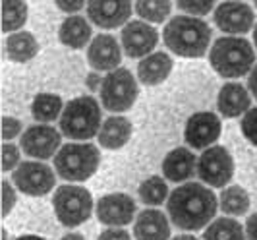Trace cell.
Returning a JSON list of instances; mask_svg holds the SVG:
<instances>
[{"label":"cell","mask_w":257,"mask_h":240,"mask_svg":"<svg viewBox=\"0 0 257 240\" xmlns=\"http://www.w3.org/2000/svg\"><path fill=\"white\" fill-rule=\"evenodd\" d=\"M217 213V198L199 182H186L170 192L168 215L182 230H199L213 221Z\"/></svg>","instance_id":"cell-1"},{"label":"cell","mask_w":257,"mask_h":240,"mask_svg":"<svg viewBox=\"0 0 257 240\" xmlns=\"http://www.w3.org/2000/svg\"><path fill=\"white\" fill-rule=\"evenodd\" d=\"M163 39L172 52L186 58H197L207 51L211 43V27L201 18L184 14L172 18L165 26Z\"/></svg>","instance_id":"cell-2"},{"label":"cell","mask_w":257,"mask_h":240,"mask_svg":"<svg viewBox=\"0 0 257 240\" xmlns=\"http://www.w3.org/2000/svg\"><path fill=\"white\" fill-rule=\"evenodd\" d=\"M209 60L222 77L245 76L255 62L251 43L244 37H220L209 51Z\"/></svg>","instance_id":"cell-3"},{"label":"cell","mask_w":257,"mask_h":240,"mask_svg":"<svg viewBox=\"0 0 257 240\" xmlns=\"http://www.w3.org/2000/svg\"><path fill=\"white\" fill-rule=\"evenodd\" d=\"M101 107L89 95L68 103L60 116V130L70 139H89L101 130Z\"/></svg>","instance_id":"cell-4"},{"label":"cell","mask_w":257,"mask_h":240,"mask_svg":"<svg viewBox=\"0 0 257 240\" xmlns=\"http://www.w3.org/2000/svg\"><path fill=\"white\" fill-rule=\"evenodd\" d=\"M101 153L91 143H66L54 155V169L62 178L70 182H81L95 175L99 169Z\"/></svg>","instance_id":"cell-5"},{"label":"cell","mask_w":257,"mask_h":240,"mask_svg":"<svg viewBox=\"0 0 257 240\" xmlns=\"http://www.w3.org/2000/svg\"><path fill=\"white\" fill-rule=\"evenodd\" d=\"M56 219L64 227H77L89 219L93 211L91 194L83 186L77 184H64L54 192L52 198Z\"/></svg>","instance_id":"cell-6"},{"label":"cell","mask_w":257,"mask_h":240,"mask_svg":"<svg viewBox=\"0 0 257 240\" xmlns=\"http://www.w3.org/2000/svg\"><path fill=\"white\" fill-rule=\"evenodd\" d=\"M138 99V82L128 68L108 72L101 86V103L110 113H124Z\"/></svg>","instance_id":"cell-7"},{"label":"cell","mask_w":257,"mask_h":240,"mask_svg":"<svg viewBox=\"0 0 257 240\" xmlns=\"http://www.w3.org/2000/svg\"><path fill=\"white\" fill-rule=\"evenodd\" d=\"M197 175L209 186H226L234 175V161L228 149L222 145H211L197 159Z\"/></svg>","instance_id":"cell-8"},{"label":"cell","mask_w":257,"mask_h":240,"mask_svg":"<svg viewBox=\"0 0 257 240\" xmlns=\"http://www.w3.org/2000/svg\"><path fill=\"white\" fill-rule=\"evenodd\" d=\"M14 184L27 196H45L56 184V177L49 165L39 161H24L14 171Z\"/></svg>","instance_id":"cell-9"},{"label":"cell","mask_w":257,"mask_h":240,"mask_svg":"<svg viewBox=\"0 0 257 240\" xmlns=\"http://www.w3.org/2000/svg\"><path fill=\"white\" fill-rule=\"evenodd\" d=\"M60 132L49 124L29 126L22 136V149L33 159H49L60 151Z\"/></svg>","instance_id":"cell-10"},{"label":"cell","mask_w":257,"mask_h":240,"mask_svg":"<svg viewBox=\"0 0 257 240\" xmlns=\"http://www.w3.org/2000/svg\"><path fill=\"white\" fill-rule=\"evenodd\" d=\"M220 136V120L215 113H195L188 118L184 139L193 149L211 147Z\"/></svg>","instance_id":"cell-11"},{"label":"cell","mask_w":257,"mask_h":240,"mask_svg":"<svg viewBox=\"0 0 257 240\" xmlns=\"http://www.w3.org/2000/svg\"><path fill=\"white\" fill-rule=\"evenodd\" d=\"M136 202L128 194H108L97 202V217L106 227L120 228L134 221Z\"/></svg>","instance_id":"cell-12"},{"label":"cell","mask_w":257,"mask_h":240,"mask_svg":"<svg viewBox=\"0 0 257 240\" xmlns=\"http://www.w3.org/2000/svg\"><path fill=\"white\" fill-rule=\"evenodd\" d=\"M122 47L130 58L149 56L159 43V33L147 22H128L122 29Z\"/></svg>","instance_id":"cell-13"},{"label":"cell","mask_w":257,"mask_h":240,"mask_svg":"<svg viewBox=\"0 0 257 240\" xmlns=\"http://www.w3.org/2000/svg\"><path fill=\"white\" fill-rule=\"evenodd\" d=\"M253 22H255L253 10L244 2H222L215 10V24L224 33L232 35L247 33L253 27Z\"/></svg>","instance_id":"cell-14"},{"label":"cell","mask_w":257,"mask_h":240,"mask_svg":"<svg viewBox=\"0 0 257 240\" xmlns=\"http://www.w3.org/2000/svg\"><path fill=\"white\" fill-rule=\"evenodd\" d=\"M87 60L95 72H112L118 68L122 60V49L116 37L108 33H101L91 41L89 51H87Z\"/></svg>","instance_id":"cell-15"},{"label":"cell","mask_w":257,"mask_h":240,"mask_svg":"<svg viewBox=\"0 0 257 240\" xmlns=\"http://www.w3.org/2000/svg\"><path fill=\"white\" fill-rule=\"evenodd\" d=\"M87 16L95 26L103 29H114L128 22L132 16V4L126 0L118 2H89L87 4Z\"/></svg>","instance_id":"cell-16"},{"label":"cell","mask_w":257,"mask_h":240,"mask_svg":"<svg viewBox=\"0 0 257 240\" xmlns=\"http://www.w3.org/2000/svg\"><path fill=\"white\" fill-rule=\"evenodd\" d=\"M136 240H168L170 223L168 217L159 209H143L134 225Z\"/></svg>","instance_id":"cell-17"},{"label":"cell","mask_w":257,"mask_h":240,"mask_svg":"<svg viewBox=\"0 0 257 240\" xmlns=\"http://www.w3.org/2000/svg\"><path fill=\"white\" fill-rule=\"evenodd\" d=\"M249 93L242 84H224L217 97L219 113L226 118H234L249 111Z\"/></svg>","instance_id":"cell-18"},{"label":"cell","mask_w":257,"mask_h":240,"mask_svg":"<svg viewBox=\"0 0 257 240\" xmlns=\"http://www.w3.org/2000/svg\"><path fill=\"white\" fill-rule=\"evenodd\" d=\"M195 171H197V159L186 147L172 149L163 161V173L172 182H184V180L192 178Z\"/></svg>","instance_id":"cell-19"},{"label":"cell","mask_w":257,"mask_h":240,"mask_svg":"<svg viewBox=\"0 0 257 240\" xmlns=\"http://www.w3.org/2000/svg\"><path fill=\"white\" fill-rule=\"evenodd\" d=\"M99 143L106 149H120L132 138V122L126 116H108L99 130Z\"/></svg>","instance_id":"cell-20"},{"label":"cell","mask_w":257,"mask_h":240,"mask_svg":"<svg viewBox=\"0 0 257 240\" xmlns=\"http://www.w3.org/2000/svg\"><path fill=\"white\" fill-rule=\"evenodd\" d=\"M170 70H172V58L167 52H153L140 62L138 77L145 86H157L170 76Z\"/></svg>","instance_id":"cell-21"},{"label":"cell","mask_w":257,"mask_h":240,"mask_svg":"<svg viewBox=\"0 0 257 240\" xmlns=\"http://www.w3.org/2000/svg\"><path fill=\"white\" fill-rule=\"evenodd\" d=\"M58 39L70 49H81L89 43L91 39V26L89 22L81 16H70L62 22L58 29Z\"/></svg>","instance_id":"cell-22"},{"label":"cell","mask_w":257,"mask_h":240,"mask_svg":"<svg viewBox=\"0 0 257 240\" xmlns=\"http://www.w3.org/2000/svg\"><path fill=\"white\" fill-rule=\"evenodd\" d=\"M39 52V43L33 33L18 31L6 39V54L14 62H27Z\"/></svg>","instance_id":"cell-23"},{"label":"cell","mask_w":257,"mask_h":240,"mask_svg":"<svg viewBox=\"0 0 257 240\" xmlns=\"http://www.w3.org/2000/svg\"><path fill=\"white\" fill-rule=\"evenodd\" d=\"M203 240H245V228L232 217H219L207 227Z\"/></svg>","instance_id":"cell-24"},{"label":"cell","mask_w":257,"mask_h":240,"mask_svg":"<svg viewBox=\"0 0 257 240\" xmlns=\"http://www.w3.org/2000/svg\"><path fill=\"white\" fill-rule=\"evenodd\" d=\"M31 113L41 124L52 122L62 113V99L56 93H39L31 103Z\"/></svg>","instance_id":"cell-25"},{"label":"cell","mask_w":257,"mask_h":240,"mask_svg":"<svg viewBox=\"0 0 257 240\" xmlns=\"http://www.w3.org/2000/svg\"><path fill=\"white\" fill-rule=\"evenodd\" d=\"M220 209L226 215H244L249 207V198H247V192L242 186H228L220 192Z\"/></svg>","instance_id":"cell-26"},{"label":"cell","mask_w":257,"mask_h":240,"mask_svg":"<svg viewBox=\"0 0 257 240\" xmlns=\"http://www.w3.org/2000/svg\"><path fill=\"white\" fill-rule=\"evenodd\" d=\"M27 4L26 2H2V29L4 33H18V29L26 24Z\"/></svg>","instance_id":"cell-27"},{"label":"cell","mask_w":257,"mask_h":240,"mask_svg":"<svg viewBox=\"0 0 257 240\" xmlns=\"http://www.w3.org/2000/svg\"><path fill=\"white\" fill-rule=\"evenodd\" d=\"M138 194L145 205H161L168 198V186L161 177H149L140 186Z\"/></svg>","instance_id":"cell-28"},{"label":"cell","mask_w":257,"mask_h":240,"mask_svg":"<svg viewBox=\"0 0 257 240\" xmlns=\"http://www.w3.org/2000/svg\"><path fill=\"white\" fill-rule=\"evenodd\" d=\"M172 4L170 2H138L136 4V12L145 22H155L161 24L165 22L170 14Z\"/></svg>","instance_id":"cell-29"},{"label":"cell","mask_w":257,"mask_h":240,"mask_svg":"<svg viewBox=\"0 0 257 240\" xmlns=\"http://www.w3.org/2000/svg\"><path fill=\"white\" fill-rule=\"evenodd\" d=\"M240 126H242L244 138L247 139L251 145H255L257 147V107L255 109H249V111L244 114Z\"/></svg>","instance_id":"cell-30"},{"label":"cell","mask_w":257,"mask_h":240,"mask_svg":"<svg viewBox=\"0 0 257 240\" xmlns=\"http://www.w3.org/2000/svg\"><path fill=\"white\" fill-rule=\"evenodd\" d=\"M18 165H20V149H18V145L4 143L2 145V169H4V173L12 171V169L16 171Z\"/></svg>","instance_id":"cell-31"},{"label":"cell","mask_w":257,"mask_h":240,"mask_svg":"<svg viewBox=\"0 0 257 240\" xmlns=\"http://www.w3.org/2000/svg\"><path fill=\"white\" fill-rule=\"evenodd\" d=\"M213 2H178V8H180L182 12L188 14H193V18L195 16H205L213 10Z\"/></svg>","instance_id":"cell-32"},{"label":"cell","mask_w":257,"mask_h":240,"mask_svg":"<svg viewBox=\"0 0 257 240\" xmlns=\"http://www.w3.org/2000/svg\"><path fill=\"white\" fill-rule=\"evenodd\" d=\"M20 132H22V122L18 118H12V116H4L2 118V138L12 139Z\"/></svg>","instance_id":"cell-33"},{"label":"cell","mask_w":257,"mask_h":240,"mask_svg":"<svg viewBox=\"0 0 257 240\" xmlns=\"http://www.w3.org/2000/svg\"><path fill=\"white\" fill-rule=\"evenodd\" d=\"M2 196H4V209H2V213L6 217V215L10 213V209L14 207V203H16V192H14V188L10 186L8 180L2 182Z\"/></svg>","instance_id":"cell-34"},{"label":"cell","mask_w":257,"mask_h":240,"mask_svg":"<svg viewBox=\"0 0 257 240\" xmlns=\"http://www.w3.org/2000/svg\"><path fill=\"white\" fill-rule=\"evenodd\" d=\"M97 240H132V236L124 228H106L99 234Z\"/></svg>","instance_id":"cell-35"},{"label":"cell","mask_w":257,"mask_h":240,"mask_svg":"<svg viewBox=\"0 0 257 240\" xmlns=\"http://www.w3.org/2000/svg\"><path fill=\"white\" fill-rule=\"evenodd\" d=\"M245 238L257 240V213L249 215V219L245 223Z\"/></svg>","instance_id":"cell-36"},{"label":"cell","mask_w":257,"mask_h":240,"mask_svg":"<svg viewBox=\"0 0 257 240\" xmlns=\"http://www.w3.org/2000/svg\"><path fill=\"white\" fill-rule=\"evenodd\" d=\"M103 79L104 77L99 76V72H91V74H87L85 84H87V88H89L91 91H95V89H99L101 86H103Z\"/></svg>","instance_id":"cell-37"},{"label":"cell","mask_w":257,"mask_h":240,"mask_svg":"<svg viewBox=\"0 0 257 240\" xmlns=\"http://www.w3.org/2000/svg\"><path fill=\"white\" fill-rule=\"evenodd\" d=\"M58 8L64 12H79L83 8V2H58Z\"/></svg>","instance_id":"cell-38"},{"label":"cell","mask_w":257,"mask_h":240,"mask_svg":"<svg viewBox=\"0 0 257 240\" xmlns=\"http://www.w3.org/2000/svg\"><path fill=\"white\" fill-rule=\"evenodd\" d=\"M247 86H249V91H251V95L257 99V64L251 68V72H249V79H247Z\"/></svg>","instance_id":"cell-39"},{"label":"cell","mask_w":257,"mask_h":240,"mask_svg":"<svg viewBox=\"0 0 257 240\" xmlns=\"http://www.w3.org/2000/svg\"><path fill=\"white\" fill-rule=\"evenodd\" d=\"M60 240H85L81 234H77V232H68V234H64Z\"/></svg>","instance_id":"cell-40"},{"label":"cell","mask_w":257,"mask_h":240,"mask_svg":"<svg viewBox=\"0 0 257 240\" xmlns=\"http://www.w3.org/2000/svg\"><path fill=\"white\" fill-rule=\"evenodd\" d=\"M14 240H47V238L37 236V234H24V236H18V238H14Z\"/></svg>","instance_id":"cell-41"},{"label":"cell","mask_w":257,"mask_h":240,"mask_svg":"<svg viewBox=\"0 0 257 240\" xmlns=\"http://www.w3.org/2000/svg\"><path fill=\"white\" fill-rule=\"evenodd\" d=\"M170 240H197L195 236H192V234H178V236H174V238Z\"/></svg>","instance_id":"cell-42"},{"label":"cell","mask_w":257,"mask_h":240,"mask_svg":"<svg viewBox=\"0 0 257 240\" xmlns=\"http://www.w3.org/2000/svg\"><path fill=\"white\" fill-rule=\"evenodd\" d=\"M253 41H255V47H257V24H255V29H253Z\"/></svg>","instance_id":"cell-43"},{"label":"cell","mask_w":257,"mask_h":240,"mask_svg":"<svg viewBox=\"0 0 257 240\" xmlns=\"http://www.w3.org/2000/svg\"><path fill=\"white\" fill-rule=\"evenodd\" d=\"M255 6H257V2H255Z\"/></svg>","instance_id":"cell-44"}]
</instances>
